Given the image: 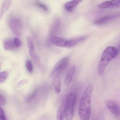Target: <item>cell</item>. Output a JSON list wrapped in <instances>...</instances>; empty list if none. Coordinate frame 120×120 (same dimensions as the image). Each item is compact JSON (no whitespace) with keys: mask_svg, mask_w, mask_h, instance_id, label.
<instances>
[{"mask_svg":"<svg viewBox=\"0 0 120 120\" xmlns=\"http://www.w3.org/2000/svg\"><path fill=\"white\" fill-rule=\"evenodd\" d=\"M93 86L90 84L87 87L82 96L79 107V115L81 119L88 120L91 115L90 101Z\"/></svg>","mask_w":120,"mask_h":120,"instance_id":"1","label":"cell"},{"mask_svg":"<svg viewBox=\"0 0 120 120\" xmlns=\"http://www.w3.org/2000/svg\"><path fill=\"white\" fill-rule=\"evenodd\" d=\"M7 119L4 111L0 106V120H6Z\"/></svg>","mask_w":120,"mask_h":120,"instance_id":"22","label":"cell"},{"mask_svg":"<svg viewBox=\"0 0 120 120\" xmlns=\"http://www.w3.org/2000/svg\"><path fill=\"white\" fill-rule=\"evenodd\" d=\"M11 3V0H5L0 10V19L2 18L4 13L8 9Z\"/></svg>","mask_w":120,"mask_h":120,"instance_id":"13","label":"cell"},{"mask_svg":"<svg viewBox=\"0 0 120 120\" xmlns=\"http://www.w3.org/2000/svg\"><path fill=\"white\" fill-rule=\"evenodd\" d=\"M6 100L4 97L0 94V105L4 106L6 104Z\"/></svg>","mask_w":120,"mask_h":120,"instance_id":"23","label":"cell"},{"mask_svg":"<svg viewBox=\"0 0 120 120\" xmlns=\"http://www.w3.org/2000/svg\"><path fill=\"white\" fill-rule=\"evenodd\" d=\"M119 16V15L117 14L107 15L96 20L94 22V24L97 26H101L103 25L110 21L115 19L116 18H118Z\"/></svg>","mask_w":120,"mask_h":120,"instance_id":"9","label":"cell"},{"mask_svg":"<svg viewBox=\"0 0 120 120\" xmlns=\"http://www.w3.org/2000/svg\"><path fill=\"white\" fill-rule=\"evenodd\" d=\"M9 26L11 30L16 35L20 36L22 35L23 27L20 19L17 18H12L9 22Z\"/></svg>","mask_w":120,"mask_h":120,"instance_id":"6","label":"cell"},{"mask_svg":"<svg viewBox=\"0 0 120 120\" xmlns=\"http://www.w3.org/2000/svg\"><path fill=\"white\" fill-rule=\"evenodd\" d=\"M13 42H14V45L16 49V48H19L22 45L21 41V40L18 37L14 38L13 40Z\"/></svg>","mask_w":120,"mask_h":120,"instance_id":"19","label":"cell"},{"mask_svg":"<svg viewBox=\"0 0 120 120\" xmlns=\"http://www.w3.org/2000/svg\"><path fill=\"white\" fill-rule=\"evenodd\" d=\"M69 62V59L68 57L62 58L56 63L52 69L50 77H54L56 76H59L64 70L66 68Z\"/></svg>","mask_w":120,"mask_h":120,"instance_id":"5","label":"cell"},{"mask_svg":"<svg viewBox=\"0 0 120 120\" xmlns=\"http://www.w3.org/2000/svg\"><path fill=\"white\" fill-rule=\"evenodd\" d=\"M36 5L38 7H39L41 8L44 11H45L46 12H48L49 11V9H48V8L47 7V6L44 4L41 3L40 2H37L36 3Z\"/></svg>","mask_w":120,"mask_h":120,"instance_id":"21","label":"cell"},{"mask_svg":"<svg viewBox=\"0 0 120 120\" xmlns=\"http://www.w3.org/2000/svg\"><path fill=\"white\" fill-rule=\"evenodd\" d=\"M77 96L76 92H72L69 93L67 97L64 104V115L67 120L73 119Z\"/></svg>","mask_w":120,"mask_h":120,"instance_id":"3","label":"cell"},{"mask_svg":"<svg viewBox=\"0 0 120 120\" xmlns=\"http://www.w3.org/2000/svg\"><path fill=\"white\" fill-rule=\"evenodd\" d=\"M75 66L73 65L71 67L69 70L64 80V83L66 85H69L71 82L75 71Z\"/></svg>","mask_w":120,"mask_h":120,"instance_id":"11","label":"cell"},{"mask_svg":"<svg viewBox=\"0 0 120 120\" xmlns=\"http://www.w3.org/2000/svg\"><path fill=\"white\" fill-rule=\"evenodd\" d=\"M8 74L6 71H3L0 73V83L4 82L7 79Z\"/></svg>","mask_w":120,"mask_h":120,"instance_id":"17","label":"cell"},{"mask_svg":"<svg viewBox=\"0 0 120 120\" xmlns=\"http://www.w3.org/2000/svg\"><path fill=\"white\" fill-rule=\"evenodd\" d=\"M120 0H111L100 3L98 5L99 8L102 9H117L120 7Z\"/></svg>","mask_w":120,"mask_h":120,"instance_id":"8","label":"cell"},{"mask_svg":"<svg viewBox=\"0 0 120 120\" xmlns=\"http://www.w3.org/2000/svg\"><path fill=\"white\" fill-rule=\"evenodd\" d=\"M119 50L116 47H109L105 49L102 53L98 67V73L102 75L106 67L111 60L117 56Z\"/></svg>","mask_w":120,"mask_h":120,"instance_id":"2","label":"cell"},{"mask_svg":"<svg viewBox=\"0 0 120 120\" xmlns=\"http://www.w3.org/2000/svg\"><path fill=\"white\" fill-rule=\"evenodd\" d=\"M27 45L28 47L29 54L31 57L34 58L35 57V52H34V47L33 42L31 38L29 37H28L26 38Z\"/></svg>","mask_w":120,"mask_h":120,"instance_id":"15","label":"cell"},{"mask_svg":"<svg viewBox=\"0 0 120 120\" xmlns=\"http://www.w3.org/2000/svg\"><path fill=\"white\" fill-rule=\"evenodd\" d=\"M26 80H23L21 81V82H19V85H23L24 84H25L26 83Z\"/></svg>","mask_w":120,"mask_h":120,"instance_id":"24","label":"cell"},{"mask_svg":"<svg viewBox=\"0 0 120 120\" xmlns=\"http://www.w3.org/2000/svg\"><path fill=\"white\" fill-rule=\"evenodd\" d=\"M82 0H72L67 3L64 5V8L67 11L69 12H71L73 11L75 8L79 4Z\"/></svg>","mask_w":120,"mask_h":120,"instance_id":"10","label":"cell"},{"mask_svg":"<svg viewBox=\"0 0 120 120\" xmlns=\"http://www.w3.org/2000/svg\"></svg>","mask_w":120,"mask_h":120,"instance_id":"25","label":"cell"},{"mask_svg":"<svg viewBox=\"0 0 120 120\" xmlns=\"http://www.w3.org/2000/svg\"><path fill=\"white\" fill-rule=\"evenodd\" d=\"M26 66L27 70L30 73H31L33 70V66L30 60H28L26 62Z\"/></svg>","mask_w":120,"mask_h":120,"instance_id":"20","label":"cell"},{"mask_svg":"<svg viewBox=\"0 0 120 120\" xmlns=\"http://www.w3.org/2000/svg\"><path fill=\"white\" fill-rule=\"evenodd\" d=\"M86 37L66 40L56 36H52L50 38L52 43L57 47L71 48L74 47L85 40Z\"/></svg>","mask_w":120,"mask_h":120,"instance_id":"4","label":"cell"},{"mask_svg":"<svg viewBox=\"0 0 120 120\" xmlns=\"http://www.w3.org/2000/svg\"><path fill=\"white\" fill-rule=\"evenodd\" d=\"M38 90H36L34 91V92L32 94L28 95L25 99V101L26 102H29L31 101L36 96V94L38 93Z\"/></svg>","mask_w":120,"mask_h":120,"instance_id":"18","label":"cell"},{"mask_svg":"<svg viewBox=\"0 0 120 120\" xmlns=\"http://www.w3.org/2000/svg\"><path fill=\"white\" fill-rule=\"evenodd\" d=\"M105 104L108 109L114 116H119L120 107L117 102L113 100H107L105 101Z\"/></svg>","mask_w":120,"mask_h":120,"instance_id":"7","label":"cell"},{"mask_svg":"<svg viewBox=\"0 0 120 120\" xmlns=\"http://www.w3.org/2000/svg\"><path fill=\"white\" fill-rule=\"evenodd\" d=\"M64 102H62L58 109L56 113V119L63 120L65 117L64 111Z\"/></svg>","mask_w":120,"mask_h":120,"instance_id":"14","label":"cell"},{"mask_svg":"<svg viewBox=\"0 0 120 120\" xmlns=\"http://www.w3.org/2000/svg\"><path fill=\"white\" fill-rule=\"evenodd\" d=\"M4 48L6 50L12 51L16 49L13 42V40L8 39L4 42Z\"/></svg>","mask_w":120,"mask_h":120,"instance_id":"16","label":"cell"},{"mask_svg":"<svg viewBox=\"0 0 120 120\" xmlns=\"http://www.w3.org/2000/svg\"><path fill=\"white\" fill-rule=\"evenodd\" d=\"M52 84L55 92L57 94H59L61 91V81L59 76H54Z\"/></svg>","mask_w":120,"mask_h":120,"instance_id":"12","label":"cell"}]
</instances>
